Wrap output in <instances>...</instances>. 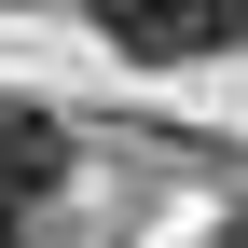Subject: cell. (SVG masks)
I'll list each match as a JSON object with an SVG mask.
<instances>
[{
  "mask_svg": "<svg viewBox=\"0 0 248 248\" xmlns=\"http://www.w3.org/2000/svg\"><path fill=\"white\" fill-rule=\"evenodd\" d=\"M55 179H69V138H55L42 110H14V97H0V248L55 207Z\"/></svg>",
  "mask_w": 248,
  "mask_h": 248,
  "instance_id": "2",
  "label": "cell"
},
{
  "mask_svg": "<svg viewBox=\"0 0 248 248\" xmlns=\"http://www.w3.org/2000/svg\"><path fill=\"white\" fill-rule=\"evenodd\" d=\"M110 42L138 55V69H179V55H234L248 42V0H97Z\"/></svg>",
  "mask_w": 248,
  "mask_h": 248,
  "instance_id": "1",
  "label": "cell"
}]
</instances>
